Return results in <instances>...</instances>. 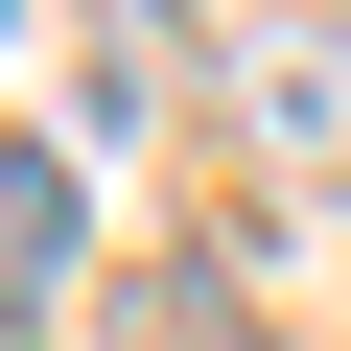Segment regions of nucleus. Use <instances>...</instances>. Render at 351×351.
<instances>
[{"instance_id": "f257e3e1", "label": "nucleus", "mask_w": 351, "mask_h": 351, "mask_svg": "<svg viewBox=\"0 0 351 351\" xmlns=\"http://www.w3.org/2000/svg\"><path fill=\"white\" fill-rule=\"evenodd\" d=\"M234 117H258L281 164H351V24H258V47H234Z\"/></svg>"}, {"instance_id": "f03ea898", "label": "nucleus", "mask_w": 351, "mask_h": 351, "mask_svg": "<svg viewBox=\"0 0 351 351\" xmlns=\"http://www.w3.org/2000/svg\"><path fill=\"white\" fill-rule=\"evenodd\" d=\"M71 234H94V211H71V164H47V141H0V328H71Z\"/></svg>"}]
</instances>
